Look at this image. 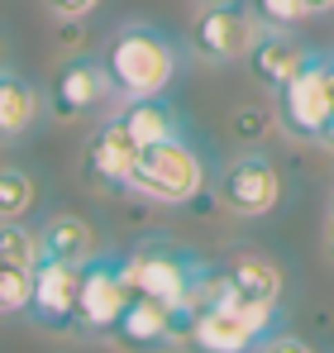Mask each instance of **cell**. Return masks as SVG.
I'll return each mask as SVG.
<instances>
[{"label":"cell","instance_id":"obj_1","mask_svg":"<svg viewBox=\"0 0 334 353\" xmlns=\"http://www.w3.org/2000/svg\"><path fill=\"white\" fill-rule=\"evenodd\" d=\"M177 67H181V53H177L172 34H163V29H153L144 19H129V24H119L110 34L106 72H110L119 101L167 91L177 81Z\"/></svg>","mask_w":334,"mask_h":353},{"label":"cell","instance_id":"obj_2","mask_svg":"<svg viewBox=\"0 0 334 353\" xmlns=\"http://www.w3.org/2000/svg\"><path fill=\"white\" fill-rule=\"evenodd\" d=\"M206 181H210L206 153L186 134H172V139H158V143L139 148L124 191H134V196H144L153 205H186V201H196L206 191Z\"/></svg>","mask_w":334,"mask_h":353},{"label":"cell","instance_id":"obj_3","mask_svg":"<svg viewBox=\"0 0 334 353\" xmlns=\"http://www.w3.org/2000/svg\"><path fill=\"white\" fill-rule=\"evenodd\" d=\"M273 110L286 139L320 143L334 115V53H311V62L273 91Z\"/></svg>","mask_w":334,"mask_h":353},{"label":"cell","instance_id":"obj_4","mask_svg":"<svg viewBox=\"0 0 334 353\" xmlns=\"http://www.w3.org/2000/svg\"><path fill=\"white\" fill-rule=\"evenodd\" d=\"M263 29L268 24L258 19V10L248 0H206L191 14V53L201 62H210V67L244 62Z\"/></svg>","mask_w":334,"mask_h":353},{"label":"cell","instance_id":"obj_5","mask_svg":"<svg viewBox=\"0 0 334 353\" xmlns=\"http://www.w3.org/2000/svg\"><path fill=\"white\" fill-rule=\"evenodd\" d=\"M282 196H286V176H282V168L268 153H258V148L224 158L220 172H215V201H220L229 215H239V220H263V215H273L282 205Z\"/></svg>","mask_w":334,"mask_h":353},{"label":"cell","instance_id":"obj_6","mask_svg":"<svg viewBox=\"0 0 334 353\" xmlns=\"http://www.w3.org/2000/svg\"><path fill=\"white\" fill-rule=\"evenodd\" d=\"M282 320L277 305H253V301H234V296H220L210 305L196 310L191 320V334L186 344L210 353H234V349H253L273 334V325Z\"/></svg>","mask_w":334,"mask_h":353},{"label":"cell","instance_id":"obj_7","mask_svg":"<svg viewBox=\"0 0 334 353\" xmlns=\"http://www.w3.org/2000/svg\"><path fill=\"white\" fill-rule=\"evenodd\" d=\"M43 105H48L53 119H101V115H110L115 105H119V96H115V81H110V72H106V58H91V53L67 58L53 72L48 91H43Z\"/></svg>","mask_w":334,"mask_h":353},{"label":"cell","instance_id":"obj_8","mask_svg":"<svg viewBox=\"0 0 334 353\" xmlns=\"http://www.w3.org/2000/svg\"><path fill=\"white\" fill-rule=\"evenodd\" d=\"M124 301H129L124 258H115V253L86 258L81 272H77V334H86V339H110Z\"/></svg>","mask_w":334,"mask_h":353},{"label":"cell","instance_id":"obj_9","mask_svg":"<svg viewBox=\"0 0 334 353\" xmlns=\"http://www.w3.org/2000/svg\"><path fill=\"white\" fill-rule=\"evenodd\" d=\"M139 148H144V143H139V139L129 134V124L110 110V115L96 119V129H91V139H86V163H81V172H86V181H91L96 191H124Z\"/></svg>","mask_w":334,"mask_h":353},{"label":"cell","instance_id":"obj_10","mask_svg":"<svg viewBox=\"0 0 334 353\" xmlns=\"http://www.w3.org/2000/svg\"><path fill=\"white\" fill-rule=\"evenodd\" d=\"M77 272H81V268H72V263L39 258L34 282H29V305H24V315H29L39 330L77 334Z\"/></svg>","mask_w":334,"mask_h":353},{"label":"cell","instance_id":"obj_11","mask_svg":"<svg viewBox=\"0 0 334 353\" xmlns=\"http://www.w3.org/2000/svg\"><path fill=\"white\" fill-rule=\"evenodd\" d=\"M110 339L124 344V349L181 344V334H177V310L163 305V301H153V296H144V292H129V301H124V310H119V320H115V330H110Z\"/></svg>","mask_w":334,"mask_h":353},{"label":"cell","instance_id":"obj_12","mask_svg":"<svg viewBox=\"0 0 334 353\" xmlns=\"http://www.w3.org/2000/svg\"><path fill=\"white\" fill-rule=\"evenodd\" d=\"M220 277H224V296H234V301L282 305V287H286V277H282L277 258H268V253H253V248L229 253V258L220 263Z\"/></svg>","mask_w":334,"mask_h":353},{"label":"cell","instance_id":"obj_13","mask_svg":"<svg viewBox=\"0 0 334 353\" xmlns=\"http://www.w3.org/2000/svg\"><path fill=\"white\" fill-rule=\"evenodd\" d=\"M43 115H48L43 91H39L29 77L0 67V148L24 143V139L39 129V119H43Z\"/></svg>","mask_w":334,"mask_h":353},{"label":"cell","instance_id":"obj_14","mask_svg":"<svg viewBox=\"0 0 334 353\" xmlns=\"http://www.w3.org/2000/svg\"><path fill=\"white\" fill-rule=\"evenodd\" d=\"M248 72H253V81L258 86H268V91H277L286 77H296L306 62H311V48L291 34V29H263L258 34V43L248 48Z\"/></svg>","mask_w":334,"mask_h":353},{"label":"cell","instance_id":"obj_15","mask_svg":"<svg viewBox=\"0 0 334 353\" xmlns=\"http://www.w3.org/2000/svg\"><path fill=\"white\" fill-rule=\"evenodd\" d=\"M39 243H43V258H53V263H72V268H81L86 258L101 253L96 225H91L86 215H72V210L48 215V220L39 225Z\"/></svg>","mask_w":334,"mask_h":353},{"label":"cell","instance_id":"obj_16","mask_svg":"<svg viewBox=\"0 0 334 353\" xmlns=\"http://www.w3.org/2000/svg\"><path fill=\"white\" fill-rule=\"evenodd\" d=\"M115 115L129 124V134H134L139 143H158V139L181 134V115H177V105L167 101V91H158V96H134V101H119V105H115Z\"/></svg>","mask_w":334,"mask_h":353},{"label":"cell","instance_id":"obj_17","mask_svg":"<svg viewBox=\"0 0 334 353\" xmlns=\"http://www.w3.org/2000/svg\"><path fill=\"white\" fill-rule=\"evenodd\" d=\"M34 205H39L34 172L14 168V163H0V220H29Z\"/></svg>","mask_w":334,"mask_h":353},{"label":"cell","instance_id":"obj_18","mask_svg":"<svg viewBox=\"0 0 334 353\" xmlns=\"http://www.w3.org/2000/svg\"><path fill=\"white\" fill-rule=\"evenodd\" d=\"M0 258L14 263V268H39L43 258V243H39V230H29L24 220H0Z\"/></svg>","mask_w":334,"mask_h":353},{"label":"cell","instance_id":"obj_19","mask_svg":"<svg viewBox=\"0 0 334 353\" xmlns=\"http://www.w3.org/2000/svg\"><path fill=\"white\" fill-rule=\"evenodd\" d=\"M29 282H34L29 268H14L0 258V315H19L29 305Z\"/></svg>","mask_w":334,"mask_h":353},{"label":"cell","instance_id":"obj_20","mask_svg":"<svg viewBox=\"0 0 334 353\" xmlns=\"http://www.w3.org/2000/svg\"><path fill=\"white\" fill-rule=\"evenodd\" d=\"M248 5L258 10V19H263L268 29H296V24L311 19L301 0H248Z\"/></svg>","mask_w":334,"mask_h":353},{"label":"cell","instance_id":"obj_21","mask_svg":"<svg viewBox=\"0 0 334 353\" xmlns=\"http://www.w3.org/2000/svg\"><path fill=\"white\" fill-rule=\"evenodd\" d=\"M101 5H106V0H43V10H48L53 19H91Z\"/></svg>","mask_w":334,"mask_h":353},{"label":"cell","instance_id":"obj_22","mask_svg":"<svg viewBox=\"0 0 334 353\" xmlns=\"http://www.w3.org/2000/svg\"><path fill=\"white\" fill-rule=\"evenodd\" d=\"M301 5H306V14H311V19H315V14H330V10H334V0H301Z\"/></svg>","mask_w":334,"mask_h":353},{"label":"cell","instance_id":"obj_23","mask_svg":"<svg viewBox=\"0 0 334 353\" xmlns=\"http://www.w3.org/2000/svg\"><path fill=\"white\" fill-rule=\"evenodd\" d=\"M325 258L334 263V205H330V225H325Z\"/></svg>","mask_w":334,"mask_h":353},{"label":"cell","instance_id":"obj_24","mask_svg":"<svg viewBox=\"0 0 334 353\" xmlns=\"http://www.w3.org/2000/svg\"><path fill=\"white\" fill-rule=\"evenodd\" d=\"M325 148H334V115H330V129H325V139H320Z\"/></svg>","mask_w":334,"mask_h":353},{"label":"cell","instance_id":"obj_25","mask_svg":"<svg viewBox=\"0 0 334 353\" xmlns=\"http://www.w3.org/2000/svg\"><path fill=\"white\" fill-rule=\"evenodd\" d=\"M0 67H5V34H0Z\"/></svg>","mask_w":334,"mask_h":353}]
</instances>
